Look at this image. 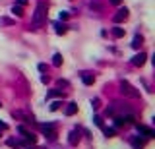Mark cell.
<instances>
[{
    "mask_svg": "<svg viewBox=\"0 0 155 149\" xmlns=\"http://www.w3.org/2000/svg\"><path fill=\"white\" fill-rule=\"evenodd\" d=\"M76 112H78V105H76V103H68V107H66V116H74Z\"/></svg>",
    "mask_w": 155,
    "mask_h": 149,
    "instance_id": "obj_10",
    "label": "cell"
},
{
    "mask_svg": "<svg viewBox=\"0 0 155 149\" xmlns=\"http://www.w3.org/2000/svg\"><path fill=\"white\" fill-rule=\"evenodd\" d=\"M128 10H126V8H118V12L115 16H113V19H115V23H120V22H126V19H128Z\"/></svg>",
    "mask_w": 155,
    "mask_h": 149,
    "instance_id": "obj_4",
    "label": "cell"
},
{
    "mask_svg": "<svg viewBox=\"0 0 155 149\" xmlns=\"http://www.w3.org/2000/svg\"><path fill=\"white\" fill-rule=\"evenodd\" d=\"M27 2H29V0H18L19 6H27Z\"/></svg>",
    "mask_w": 155,
    "mask_h": 149,
    "instance_id": "obj_26",
    "label": "cell"
},
{
    "mask_svg": "<svg viewBox=\"0 0 155 149\" xmlns=\"http://www.w3.org/2000/svg\"><path fill=\"white\" fill-rule=\"evenodd\" d=\"M103 132H105V136H107V138H115V128H103Z\"/></svg>",
    "mask_w": 155,
    "mask_h": 149,
    "instance_id": "obj_19",
    "label": "cell"
},
{
    "mask_svg": "<svg viewBox=\"0 0 155 149\" xmlns=\"http://www.w3.org/2000/svg\"><path fill=\"white\" fill-rule=\"evenodd\" d=\"M91 107H93V109H99V107H101V101H99V99H93V101H91Z\"/></svg>",
    "mask_w": 155,
    "mask_h": 149,
    "instance_id": "obj_22",
    "label": "cell"
},
{
    "mask_svg": "<svg viewBox=\"0 0 155 149\" xmlns=\"http://www.w3.org/2000/svg\"><path fill=\"white\" fill-rule=\"evenodd\" d=\"M93 122H95L97 126H101V128H103V120H101L99 116H93Z\"/></svg>",
    "mask_w": 155,
    "mask_h": 149,
    "instance_id": "obj_24",
    "label": "cell"
},
{
    "mask_svg": "<svg viewBox=\"0 0 155 149\" xmlns=\"http://www.w3.org/2000/svg\"><path fill=\"white\" fill-rule=\"evenodd\" d=\"M39 72H47V64H43V62H41V64H39Z\"/></svg>",
    "mask_w": 155,
    "mask_h": 149,
    "instance_id": "obj_25",
    "label": "cell"
},
{
    "mask_svg": "<svg viewBox=\"0 0 155 149\" xmlns=\"http://www.w3.org/2000/svg\"><path fill=\"white\" fill-rule=\"evenodd\" d=\"M60 107H62V101H54V103H52V105H51V110H52V112H54V110H58Z\"/></svg>",
    "mask_w": 155,
    "mask_h": 149,
    "instance_id": "obj_21",
    "label": "cell"
},
{
    "mask_svg": "<svg viewBox=\"0 0 155 149\" xmlns=\"http://www.w3.org/2000/svg\"><path fill=\"white\" fill-rule=\"evenodd\" d=\"M83 83L85 85H93V83H95V77H93V76H83Z\"/></svg>",
    "mask_w": 155,
    "mask_h": 149,
    "instance_id": "obj_20",
    "label": "cell"
},
{
    "mask_svg": "<svg viewBox=\"0 0 155 149\" xmlns=\"http://www.w3.org/2000/svg\"><path fill=\"white\" fill-rule=\"evenodd\" d=\"M8 145H10L12 149H22L23 145H27V142H25V139H23V142H19V139H8Z\"/></svg>",
    "mask_w": 155,
    "mask_h": 149,
    "instance_id": "obj_9",
    "label": "cell"
},
{
    "mask_svg": "<svg viewBox=\"0 0 155 149\" xmlns=\"http://www.w3.org/2000/svg\"><path fill=\"white\" fill-rule=\"evenodd\" d=\"M52 97H64V91L62 89H51L47 93V99H52Z\"/></svg>",
    "mask_w": 155,
    "mask_h": 149,
    "instance_id": "obj_11",
    "label": "cell"
},
{
    "mask_svg": "<svg viewBox=\"0 0 155 149\" xmlns=\"http://www.w3.org/2000/svg\"><path fill=\"white\" fill-rule=\"evenodd\" d=\"M41 81H43V83H47V81H48V76H45V74H43V76H41Z\"/></svg>",
    "mask_w": 155,
    "mask_h": 149,
    "instance_id": "obj_28",
    "label": "cell"
},
{
    "mask_svg": "<svg viewBox=\"0 0 155 149\" xmlns=\"http://www.w3.org/2000/svg\"><path fill=\"white\" fill-rule=\"evenodd\" d=\"M111 4H115V6H120V4H122V0H111Z\"/></svg>",
    "mask_w": 155,
    "mask_h": 149,
    "instance_id": "obj_29",
    "label": "cell"
},
{
    "mask_svg": "<svg viewBox=\"0 0 155 149\" xmlns=\"http://www.w3.org/2000/svg\"><path fill=\"white\" fill-rule=\"evenodd\" d=\"M68 18H70V14H68V12H60V22H66Z\"/></svg>",
    "mask_w": 155,
    "mask_h": 149,
    "instance_id": "obj_23",
    "label": "cell"
},
{
    "mask_svg": "<svg viewBox=\"0 0 155 149\" xmlns=\"http://www.w3.org/2000/svg\"><path fill=\"white\" fill-rule=\"evenodd\" d=\"M113 35H115L116 39H122V37H124V29H122V27H113Z\"/></svg>",
    "mask_w": 155,
    "mask_h": 149,
    "instance_id": "obj_17",
    "label": "cell"
},
{
    "mask_svg": "<svg viewBox=\"0 0 155 149\" xmlns=\"http://www.w3.org/2000/svg\"><path fill=\"white\" fill-rule=\"evenodd\" d=\"M136 128L142 132V134H145V138H155V132L151 130V128H148V126H142V124H136Z\"/></svg>",
    "mask_w": 155,
    "mask_h": 149,
    "instance_id": "obj_8",
    "label": "cell"
},
{
    "mask_svg": "<svg viewBox=\"0 0 155 149\" xmlns=\"http://www.w3.org/2000/svg\"><path fill=\"white\" fill-rule=\"evenodd\" d=\"M0 130H8V124L6 122H0Z\"/></svg>",
    "mask_w": 155,
    "mask_h": 149,
    "instance_id": "obj_27",
    "label": "cell"
},
{
    "mask_svg": "<svg viewBox=\"0 0 155 149\" xmlns=\"http://www.w3.org/2000/svg\"><path fill=\"white\" fill-rule=\"evenodd\" d=\"M120 93L124 95V97H130V99H138V97H140V91L134 87L132 83H128L126 80L120 81Z\"/></svg>",
    "mask_w": 155,
    "mask_h": 149,
    "instance_id": "obj_2",
    "label": "cell"
},
{
    "mask_svg": "<svg viewBox=\"0 0 155 149\" xmlns=\"http://www.w3.org/2000/svg\"><path fill=\"white\" fill-rule=\"evenodd\" d=\"M39 128H41V130H43L51 139H54V138H56V130H54V126H52V124H41Z\"/></svg>",
    "mask_w": 155,
    "mask_h": 149,
    "instance_id": "obj_5",
    "label": "cell"
},
{
    "mask_svg": "<svg viewBox=\"0 0 155 149\" xmlns=\"http://www.w3.org/2000/svg\"><path fill=\"white\" fill-rule=\"evenodd\" d=\"M45 22H47V2H45V0H39L37 8H35V14H33V27L37 29Z\"/></svg>",
    "mask_w": 155,
    "mask_h": 149,
    "instance_id": "obj_1",
    "label": "cell"
},
{
    "mask_svg": "<svg viewBox=\"0 0 155 149\" xmlns=\"http://www.w3.org/2000/svg\"><path fill=\"white\" fill-rule=\"evenodd\" d=\"M142 45H144V39H142L140 35H136V37H134V41H132V47L134 48H140Z\"/></svg>",
    "mask_w": 155,
    "mask_h": 149,
    "instance_id": "obj_16",
    "label": "cell"
},
{
    "mask_svg": "<svg viewBox=\"0 0 155 149\" xmlns=\"http://www.w3.org/2000/svg\"><path fill=\"white\" fill-rule=\"evenodd\" d=\"M145 58H148V56H145V52H140V54H136L132 58V64L134 66H144L145 64Z\"/></svg>",
    "mask_w": 155,
    "mask_h": 149,
    "instance_id": "obj_7",
    "label": "cell"
},
{
    "mask_svg": "<svg viewBox=\"0 0 155 149\" xmlns=\"http://www.w3.org/2000/svg\"><path fill=\"white\" fill-rule=\"evenodd\" d=\"M54 31H56V35H64V33L68 31V27L64 25V23H58V22H56V23H54Z\"/></svg>",
    "mask_w": 155,
    "mask_h": 149,
    "instance_id": "obj_12",
    "label": "cell"
},
{
    "mask_svg": "<svg viewBox=\"0 0 155 149\" xmlns=\"http://www.w3.org/2000/svg\"><path fill=\"white\" fill-rule=\"evenodd\" d=\"M126 124V120H124V116H115V126L116 128H120V126H124Z\"/></svg>",
    "mask_w": 155,
    "mask_h": 149,
    "instance_id": "obj_18",
    "label": "cell"
},
{
    "mask_svg": "<svg viewBox=\"0 0 155 149\" xmlns=\"http://www.w3.org/2000/svg\"><path fill=\"white\" fill-rule=\"evenodd\" d=\"M144 145H145V142H144V139H132V147L134 149H144Z\"/></svg>",
    "mask_w": 155,
    "mask_h": 149,
    "instance_id": "obj_15",
    "label": "cell"
},
{
    "mask_svg": "<svg viewBox=\"0 0 155 149\" xmlns=\"http://www.w3.org/2000/svg\"><path fill=\"white\" fill-rule=\"evenodd\" d=\"M52 66H56V68H60V66H62V54H58V52H56V54L52 56Z\"/></svg>",
    "mask_w": 155,
    "mask_h": 149,
    "instance_id": "obj_14",
    "label": "cell"
},
{
    "mask_svg": "<svg viewBox=\"0 0 155 149\" xmlns=\"http://www.w3.org/2000/svg\"><path fill=\"white\" fill-rule=\"evenodd\" d=\"M68 143H70V145H78V143H80V132H78V130L70 132V136H68Z\"/></svg>",
    "mask_w": 155,
    "mask_h": 149,
    "instance_id": "obj_6",
    "label": "cell"
},
{
    "mask_svg": "<svg viewBox=\"0 0 155 149\" xmlns=\"http://www.w3.org/2000/svg\"><path fill=\"white\" fill-rule=\"evenodd\" d=\"M18 130H19V134L23 136V139H25L27 143H37V136H35L33 132H29L25 126H18Z\"/></svg>",
    "mask_w": 155,
    "mask_h": 149,
    "instance_id": "obj_3",
    "label": "cell"
},
{
    "mask_svg": "<svg viewBox=\"0 0 155 149\" xmlns=\"http://www.w3.org/2000/svg\"><path fill=\"white\" fill-rule=\"evenodd\" d=\"M12 14L18 16V18H22V16H23V6H19V4H14V6H12Z\"/></svg>",
    "mask_w": 155,
    "mask_h": 149,
    "instance_id": "obj_13",
    "label": "cell"
}]
</instances>
